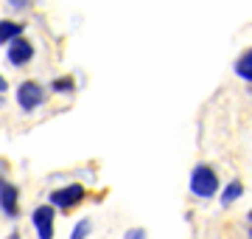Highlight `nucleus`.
Segmentation results:
<instances>
[{"instance_id":"nucleus-1","label":"nucleus","mask_w":252,"mask_h":239,"mask_svg":"<svg viewBox=\"0 0 252 239\" xmlns=\"http://www.w3.org/2000/svg\"><path fill=\"white\" fill-rule=\"evenodd\" d=\"M188 189L196 200H213L221 189V180H219L216 169L210 163H196L190 169V180H188Z\"/></svg>"},{"instance_id":"nucleus-2","label":"nucleus","mask_w":252,"mask_h":239,"mask_svg":"<svg viewBox=\"0 0 252 239\" xmlns=\"http://www.w3.org/2000/svg\"><path fill=\"white\" fill-rule=\"evenodd\" d=\"M84 197H87V189L81 183H67V186H62V189L51 192L48 202H51L54 208H59V211H70V208H76V205L84 202Z\"/></svg>"},{"instance_id":"nucleus-3","label":"nucleus","mask_w":252,"mask_h":239,"mask_svg":"<svg viewBox=\"0 0 252 239\" xmlns=\"http://www.w3.org/2000/svg\"><path fill=\"white\" fill-rule=\"evenodd\" d=\"M45 87L39 82H31V79H26V82H20L17 87V104H20V110L23 113H34L39 110L42 104H45Z\"/></svg>"},{"instance_id":"nucleus-4","label":"nucleus","mask_w":252,"mask_h":239,"mask_svg":"<svg viewBox=\"0 0 252 239\" xmlns=\"http://www.w3.org/2000/svg\"><path fill=\"white\" fill-rule=\"evenodd\" d=\"M54 222H56V208L51 202L36 205L34 211H31V225H34L39 239H54Z\"/></svg>"},{"instance_id":"nucleus-5","label":"nucleus","mask_w":252,"mask_h":239,"mask_svg":"<svg viewBox=\"0 0 252 239\" xmlns=\"http://www.w3.org/2000/svg\"><path fill=\"white\" fill-rule=\"evenodd\" d=\"M31 59H34V42H31V40L17 37L6 45V62H9L11 68H26Z\"/></svg>"},{"instance_id":"nucleus-6","label":"nucleus","mask_w":252,"mask_h":239,"mask_svg":"<svg viewBox=\"0 0 252 239\" xmlns=\"http://www.w3.org/2000/svg\"><path fill=\"white\" fill-rule=\"evenodd\" d=\"M0 214L9 217V220L20 217V192L17 186L11 180H6V177H0Z\"/></svg>"},{"instance_id":"nucleus-7","label":"nucleus","mask_w":252,"mask_h":239,"mask_svg":"<svg viewBox=\"0 0 252 239\" xmlns=\"http://www.w3.org/2000/svg\"><path fill=\"white\" fill-rule=\"evenodd\" d=\"M233 74L241 79V82L252 84V45L250 48H244L241 54L235 56V62H233Z\"/></svg>"},{"instance_id":"nucleus-8","label":"nucleus","mask_w":252,"mask_h":239,"mask_svg":"<svg viewBox=\"0 0 252 239\" xmlns=\"http://www.w3.org/2000/svg\"><path fill=\"white\" fill-rule=\"evenodd\" d=\"M26 34V23H17V20H0V45L6 48L11 40H17Z\"/></svg>"},{"instance_id":"nucleus-9","label":"nucleus","mask_w":252,"mask_h":239,"mask_svg":"<svg viewBox=\"0 0 252 239\" xmlns=\"http://www.w3.org/2000/svg\"><path fill=\"white\" fill-rule=\"evenodd\" d=\"M244 197V183L241 180H230V183L224 186V189H221V194H219V202H221V205H233V202H238Z\"/></svg>"},{"instance_id":"nucleus-10","label":"nucleus","mask_w":252,"mask_h":239,"mask_svg":"<svg viewBox=\"0 0 252 239\" xmlns=\"http://www.w3.org/2000/svg\"><path fill=\"white\" fill-rule=\"evenodd\" d=\"M51 90L59 93V96H67V93L76 90V79H73V76H59V79L51 82Z\"/></svg>"},{"instance_id":"nucleus-11","label":"nucleus","mask_w":252,"mask_h":239,"mask_svg":"<svg viewBox=\"0 0 252 239\" xmlns=\"http://www.w3.org/2000/svg\"><path fill=\"white\" fill-rule=\"evenodd\" d=\"M90 231H93L90 220H79L76 225H73V231H70V239H87L90 237Z\"/></svg>"},{"instance_id":"nucleus-12","label":"nucleus","mask_w":252,"mask_h":239,"mask_svg":"<svg viewBox=\"0 0 252 239\" xmlns=\"http://www.w3.org/2000/svg\"><path fill=\"white\" fill-rule=\"evenodd\" d=\"M6 6L11 11H28L31 9V0H6Z\"/></svg>"},{"instance_id":"nucleus-13","label":"nucleus","mask_w":252,"mask_h":239,"mask_svg":"<svg viewBox=\"0 0 252 239\" xmlns=\"http://www.w3.org/2000/svg\"><path fill=\"white\" fill-rule=\"evenodd\" d=\"M124 239H149V234H146V228H129Z\"/></svg>"},{"instance_id":"nucleus-14","label":"nucleus","mask_w":252,"mask_h":239,"mask_svg":"<svg viewBox=\"0 0 252 239\" xmlns=\"http://www.w3.org/2000/svg\"><path fill=\"white\" fill-rule=\"evenodd\" d=\"M9 90V82H6V76H0V93Z\"/></svg>"},{"instance_id":"nucleus-15","label":"nucleus","mask_w":252,"mask_h":239,"mask_svg":"<svg viewBox=\"0 0 252 239\" xmlns=\"http://www.w3.org/2000/svg\"><path fill=\"white\" fill-rule=\"evenodd\" d=\"M247 239H252V225H250V228H247Z\"/></svg>"},{"instance_id":"nucleus-16","label":"nucleus","mask_w":252,"mask_h":239,"mask_svg":"<svg viewBox=\"0 0 252 239\" xmlns=\"http://www.w3.org/2000/svg\"><path fill=\"white\" fill-rule=\"evenodd\" d=\"M247 220H250V225H252V211H250V214H247Z\"/></svg>"}]
</instances>
